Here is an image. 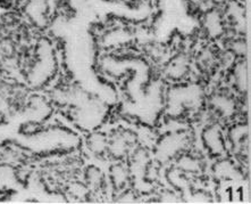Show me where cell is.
<instances>
[{
  "label": "cell",
  "mask_w": 251,
  "mask_h": 204,
  "mask_svg": "<svg viewBox=\"0 0 251 204\" xmlns=\"http://www.w3.org/2000/svg\"><path fill=\"white\" fill-rule=\"evenodd\" d=\"M1 86H2V80L0 79V88H1Z\"/></svg>",
  "instance_id": "21"
},
{
  "label": "cell",
  "mask_w": 251,
  "mask_h": 204,
  "mask_svg": "<svg viewBox=\"0 0 251 204\" xmlns=\"http://www.w3.org/2000/svg\"><path fill=\"white\" fill-rule=\"evenodd\" d=\"M201 101V91L196 86H181L174 88L170 94V112L176 114L178 112L195 109Z\"/></svg>",
  "instance_id": "1"
},
{
  "label": "cell",
  "mask_w": 251,
  "mask_h": 204,
  "mask_svg": "<svg viewBox=\"0 0 251 204\" xmlns=\"http://www.w3.org/2000/svg\"><path fill=\"white\" fill-rule=\"evenodd\" d=\"M53 67H55V59L50 49L46 48L44 52L39 53L38 59L35 60L34 65H32L30 71V81L33 85H41L51 76Z\"/></svg>",
  "instance_id": "2"
},
{
  "label": "cell",
  "mask_w": 251,
  "mask_h": 204,
  "mask_svg": "<svg viewBox=\"0 0 251 204\" xmlns=\"http://www.w3.org/2000/svg\"><path fill=\"white\" fill-rule=\"evenodd\" d=\"M217 60L218 58L216 54L211 51V49L208 48L202 49V51L199 53L198 57H197V63H198L199 69L206 71V72L210 71L215 65H216Z\"/></svg>",
  "instance_id": "14"
},
{
  "label": "cell",
  "mask_w": 251,
  "mask_h": 204,
  "mask_svg": "<svg viewBox=\"0 0 251 204\" xmlns=\"http://www.w3.org/2000/svg\"><path fill=\"white\" fill-rule=\"evenodd\" d=\"M233 84L236 90L240 94H246L248 91L249 86V76H248V65L245 59H240L233 64L232 70Z\"/></svg>",
  "instance_id": "10"
},
{
  "label": "cell",
  "mask_w": 251,
  "mask_h": 204,
  "mask_svg": "<svg viewBox=\"0 0 251 204\" xmlns=\"http://www.w3.org/2000/svg\"><path fill=\"white\" fill-rule=\"evenodd\" d=\"M202 142L213 156H222L226 152L224 135L217 124H210L202 131Z\"/></svg>",
  "instance_id": "3"
},
{
  "label": "cell",
  "mask_w": 251,
  "mask_h": 204,
  "mask_svg": "<svg viewBox=\"0 0 251 204\" xmlns=\"http://www.w3.org/2000/svg\"><path fill=\"white\" fill-rule=\"evenodd\" d=\"M110 178H112L113 185L117 189H121L126 186L130 179V171L123 164H114L110 168Z\"/></svg>",
  "instance_id": "12"
},
{
  "label": "cell",
  "mask_w": 251,
  "mask_h": 204,
  "mask_svg": "<svg viewBox=\"0 0 251 204\" xmlns=\"http://www.w3.org/2000/svg\"><path fill=\"white\" fill-rule=\"evenodd\" d=\"M85 180L89 187L93 189H98L103 184V175L101 170H99L96 167H90L85 173Z\"/></svg>",
  "instance_id": "17"
},
{
  "label": "cell",
  "mask_w": 251,
  "mask_h": 204,
  "mask_svg": "<svg viewBox=\"0 0 251 204\" xmlns=\"http://www.w3.org/2000/svg\"><path fill=\"white\" fill-rule=\"evenodd\" d=\"M0 107H1V104H0Z\"/></svg>",
  "instance_id": "22"
},
{
  "label": "cell",
  "mask_w": 251,
  "mask_h": 204,
  "mask_svg": "<svg viewBox=\"0 0 251 204\" xmlns=\"http://www.w3.org/2000/svg\"><path fill=\"white\" fill-rule=\"evenodd\" d=\"M210 106L218 116L223 117H232L236 112V102L226 92H216L210 97Z\"/></svg>",
  "instance_id": "8"
},
{
  "label": "cell",
  "mask_w": 251,
  "mask_h": 204,
  "mask_svg": "<svg viewBox=\"0 0 251 204\" xmlns=\"http://www.w3.org/2000/svg\"><path fill=\"white\" fill-rule=\"evenodd\" d=\"M178 167L185 173H199L201 169V162L195 156L183 155L178 159Z\"/></svg>",
  "instance_id": "16"
},
{
  "label": "cell",
  "mask_w": 251,
  "mask_h": 204,
  "mask_svg": "<svg viewBox=\"0 0 251 204\" xmlns=\"http://www.w3.org/2000/svg\"><path fill=\"white\" fill-rule=\"evenodd\" d=\"M202 29L209 39H218L225 33V17L220 10L213 8L203 15Z\"/></svg>",
  "instance_id": "5"
},
{
  "label": "cell",
  "mask_w": 251,
  "mask_h": 204,
  "mask_svg": "<svg viewBox=\"0 0 251 204\" xmlns=\"http://www.w3.org/2000/svg\"><path fill=\"white\" fill-rule=\"evenodd\" d=\"M186 145V137L183 134H172L165 137L157 146V155L166 161L176 156Z\"/></svg>",
  "instance_id": "4"
},
{
  "label": "cell",
  "mask_w": 251,
  "mask_h": 204,
  "mask_svg": "<svg viewBox=\"0 0 251 204\" xmlns=\"http://www.w3.org/2000/svg\"><path fill=\"white\" fill-rule=\"evenodd\" d=\"M189 70L190 62L188 57L185 55H177L174 58H172L170 63L167 64L165 73H166L167 78H170L171 80L177 81L184 78L189 73Z\"/></svg>",
  "instance_id": "9"
},
{
  "label": "cell",
  "mask_w": 251,
  "mask_h": 204,
  "mask_svg": "<svg viewBox=\"0 0 251 204\" xmlns=\"http://www.w3.org/2000/svg\"><path fill=\"white\" fill-rule=\"evenodd\" d=\"M131 139L125 132H117L116 135L108 138V149L107 152L114 157H123L128 153Z\"/></svg>",
  "instance_id": "11"
},
{
  "label": "cell",
  "mask_w": 251,
  "mask_h": 204,
  "mask_svg": "<svg viewBox=\"0 0 251 204\" xmlns=\"http://www.w3.org/2000/svg\"><path fill=\"white\" fill-rule=\"evenodd\" d=\"M216 174L217 176L227 178L232 177L233 175L236 173V169L234 166L231 162H227V161H221L220 163L216 164Z\"/></svg>",
  "instance_id": "19"
},
{
  "label": "cell",
  "mask_w": 251,
  "mask_h": 204,
  "mask_svg": "<svg viewBox=\"0 0 251 204\" xmlns=\"http://www.w3.org/2000/svg\"><path fill=\"white\" fill-rule=\"evenodd\" d=\"M247 137H248V127L246 124H236L228 132V139L234 147H239L243 144Z\"/></svg>",
  "instance_id": "15"
},
{
  "label": "cell",
  "mask_w": 251,
  "mask_h": 204,
  "mask_svg": "<svg viewBox=\"0 0 251 204\" xmlns=\"http://www.w3.org/2000/svg\"><path fill=\"white\" fill-rule=\"evenodd\" d=\"M225 19L235 31L243 33L246 30V10L241 3L236 0H228L225 3Z\"/></svg>",
  "instance_id": "7"
},
{
  "label": "cell",
  "mask_w": 251,
  "mask_h": 204,
  "mask_svg": "<svg viewBox=\"0 0 251 204\" xmlns=\"http://www.w3.org/2000/svg\"><path fill=\"white\" fill-rule=\"evenodd\" d=\"M28 20L38 28H44L48 22L49 5L47 0H28L25 6Z\"/></svg>",
  "instance_id": "6"
},
{
  "label": "cell",
  "mask_w": 251,
  "mask_h": 204,
  "mask_svg": "<svg viewBox=\"0 0 251 204\" xmlns=\"http://www.w3.org/2000/svg\"><path fill=\"white\" fill-rule=\"evenodd\" d=\"M87 145L90 151L96 155H102L108 149V138L100 132H95L88 138Z\"/></svg>",
  "instance_id": "13"
},
{
  "label": "cell",
  "mask_w": 251,
  "mask_h": 204,
  "mask_svg": "<svg viewBox=\"0 0 251 204\" xmlns=\"http://www.w3.org/2000/svg\"><path fill=\"white\" fill-rule=\"evenodd\" d=\"M211 1H213L215 5L221 6V5H225V3H226L228 0H211Z\"/></svg>",
  "instance_id": "20"
},
{
  "label": "cell",
  "mask_w": 251,
  "mask_h": 204,
  "mask_svg": "<svg viewBox=\"0 0 251 204\" xmlns=\"http://www.w3.org/2000/svg\"><path fill=\"white\" fill-rule=\"evenodd\" d=\"M229 52H231L235 57H239V58H243L246 57L247 52H248V45H247V41L242 38L233 39L231 42L228 44Z\"/></svg>",
  "instance_id": "18"
}]
</instances>
